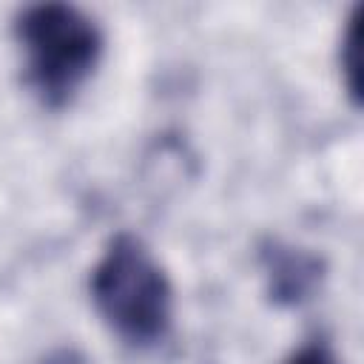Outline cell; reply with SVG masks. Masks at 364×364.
<instances>
[{"mask_svg": "<svg viewBox=\"0 0 364 364\" xmlns=\"http://www.w3.org/2000/svg\"><path fill=\"white\" fill-rule=\"evenodd\" d=\"M91 299L114 336L136 350L156 347L173 324V290L142 245L131 233H117L91 273Z\"/></svg>", "mask_w": 364, "mask_h": 364, "instance_id": "1", "label": "cell"}, {"mask_svg": "<svg viewBox=\"0 0 364 364\" xmlns=\"http://www.w3.org/2000/svg\"><path fill=\"white\" fill-rule=\"evenodd\" d=\"M14 31L26 60V82L48 108L68 105L100 65L102 31L77 6H28L20 11Z\"/></svg>", "mask_w": 364, "mask_h": 364, "instance_id": "2", "label": "cell"}, {"mask_svg": "<svg viewBox=\"0 0 364 364\" xmlns=\"http://www.w3.org/2000/svg\"><path fill=\"white\" fill-rule=\"evenodd\" d=\"M262 267L270 299L276 304H301L316 293L321 282V262L313 253L282 242L262 247Z\"/></svg>", "mask_w": 364, "mask_h": 364, "instance_id": "3", "label": "cell"}, {"mask_svg": "<svg viewBox=\"0 0 364 364\" xmlns=\"http://www.w3.org/2000/svg\"><path fill=\"white\" fill-rule=\"evenodd\" d=\"M361 14H364V6H355L353 17L347 23V31L341 37V71H344L347 91L355 102L361 100V40H364Z\"/></svg>", "mask_w": 364, "mask_h": 364, "instance_id": "4", "label": "cell"}, {"mask_svg": "<svg viewBox=\"0 0 364 364\" xmlns=\"http://www.w3.org/2000/svg\"><path fill=\"white\" fill-rule=\"evenodd\" d=\"M287 364H338V358L327 350V347H318V344H313V347H304V350H299Z\"/></svg>", "mask_w": 364, "mask_h": 364, "instance_id": "5", "label": "cell"}, {"mask_svg": "<svg viewBox=\"0 0 364 364\" xmlns=\"http://www.w3.org/2000/svg\"><path fill=\"white\" fill-rule=\"evenodd\" d=\"M40 364H91L80 350H71V347H60L54 353H48Z\"/></svg>", "mask_w": 364, "mask_h": 364, "instance_id": "6", "label": "cell"}]
</instances>
